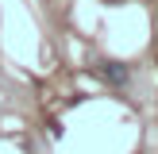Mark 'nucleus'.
Returning <instances> with one entry per match:
<instances>
[{
	"instance_id": "1",
	"label": "nucleus",
	"mask_w": 158,
	"mask_h": 154,
	"mask_svg": "<svg viewBox=\"0 0 158 154\" xmlns=\"http://www.w3.org/2000/svg\"><path fill=\"white\" fill-rule=\"evenodd\" d=\"M104 77H112L116 85H123V81H127V69H123L120 62H104Z\"/></svg>"
}]
</instances>
